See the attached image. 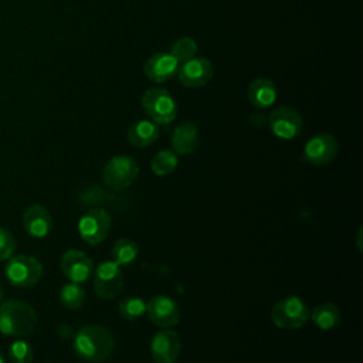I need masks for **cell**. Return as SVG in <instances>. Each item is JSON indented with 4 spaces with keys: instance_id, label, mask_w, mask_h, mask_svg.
<instances>
[{
    "instance_id": "cell-1",
    "label": "cell",
    "mask_w": 363,
    "mask_h": 363,
    "mask_svg": "<svg viewBox=\"0 0 363 363\" xmlns=\"http://www.w3.org/2000/svg\"><path fill=\"white\" fill-rule=\"evenodd\" d=\"M74 352L78 357L86 362L106 360L115 347V339L112 333L95 323L84 325L74 336Z\"/></svg>"
},
{
    "instance_id": "cell-2",
    "label": "cell",
    "mask_w": 363,
    "mask_h": 363,
    "mask_svg": "<svg viewBox=\"0 0 363 363\" xmlns=\"http://www.w3.org/2000/svg\"><path fill=\"white\" fill-rule=\"evenodd\" d=\"M37 323V313L31 305L10 299L0 303V332L7 336H26Z\"/></svg>"
},
{
    "instance_id": "cell-3",
    "label": "cell",
    "mask_w": 363,
    "mask_h": 363,
    "mask_svg": "<svg viewBox=\"0 0 363 363\" xmlns=\"http://www.w3.org/2000/svg\"><path fill=\"white\" fill-rule=\"evenodd\" d=\"M142 106L150 121L156 125H169L177 116L176 102L163 88L146 89L142 95Z\"/></svg>"
},
{
    "instance_id": "cell-4",
    "label": "cell",
    "mask_w": 363,
    "mask_h": 363,
    "mask_svg": "<svg viewBox=\"0 0 363 363\" xmlns=\"http://www.w3.org/2000/svg\"><path fill=\"white\" fill-rule=\"evenodd\" d=\"M4 274L13 286L30 288L41 279L43 265L31 255H14L9 258Z\"/></svg>"
},
{
    "instance_id": "cell-5",
    "label": "cell",
    "mask_w": 363,
    "mask_h": 363,
    "mask_svg": "<svg viewBox=\"0 0 363 363\" xmlns=\"http://www.w3.org/2000/svg\"><path fill=\"white\" fill-rule=\"evenodd\" d=\"M139 174L138 162L126 155H118L108 160L102 170L105 184L113 190L129 187Z\"/></svg>"
},
{
    "instance_id": "cell-6",
    "label": "cell",
    "mask_w": 363,
    "mask_h": 363,
    "mask_svg": "<svg viewBox=\"0 0 363 363\" xmlns=\"http://www.w3.org/2000/svg\"><path fill=\"white\" fill-rule=\"evenodd\" d=\"M309 308L298 296H288L278 301L271 311L272 322L282 329H296L306 323Z\"/></svg>"
},
{
    "instance_id": "cell-7",
    "label": "cell",
    "mask_w": 363,
    "mask_h": 363,
    "mask_svg": "<svg viewBox=\"0 0 363 363\" xmlns=\"http://www.w3.org/2000/svg\"><path fill=\"white\" fill-rule=\"evenodd\" d=\"M271 132L284 140L295 139L303 129V119L301 113L291 106H278L267 118Z\"/></svg>"
},
{
    "instance_id": "cell-8",
    "label": "cell",
    "mask_w": 363,
    "mask_h": 363,
    "mask_svg": "<svg viewBox=\"0 0 363 363\" xmlns=\"http://www.w3.org/2000/svg\"><path fill=\"white\" fill-rule=\"evenodd\" d=\"M123 288V275L121 267L115 261L101 262L94 275L95 294L102 299H112L121 294Z\"/></svg>"
},
{
    "instance_id": "cell-9",
    "label": "cell",
    "mask_w": 363,
    "mask_h": 363,
    "mask_svg": "<svg viewBox=\"0 0 363 363\" xmlns=\"http://www.w3.org/2000/svg\"><path fill=\"white\" fill-rule=\"evenodd\" d=\"M111 230V217L102 208L88 210L78 223V231L84 241L91 245L102 242Z\"/></svg>"
},
{
    "instance_id": "cell-10",
    "label": "cell",
    "mask_w": 363,
    "mask_h": 363,
    "mask_svg": "<svg viewBox=\"0 0 363 363\" xmlns=\"http://www.w3.org/2000/svg\"><path fill=\"white\" fill-rule=\"evenodd\" d=\"M339 152V142L330 133L313 135L303 146V159L313 166L329 164Z\"/></svg>"
},
{
    "instance_id": "cell-11",
    "label": "cell",
    "mask_w": 363,
    "mask_h": 363,
    "mask_svg": "<svg viewBox=\"0 0 363 363\" xmlns=\"http://www.w3.org/2000/svg\"><path fill=\"white\" fill-rule=\"evenodd\" d=\"M214 75L213 64L206 57H194L183 62L177 69L179 82L187 88H200L210 82Z\"/></svg>"
},
{
    "instance_id": "cell-12",
    "label": "cell",
    "mask_w": 363,
    "mask_h": 363,
    "mask_svg": "<svg viewBox=\"0 0 363 363\" xmlns=\"http://www.w3.org/2000/svg\"><path fill=\"white\" fill-rule=\"evenodd\" d=\"M146 313L149 320L163 329L176 326L180 319V311L177 303L169 296H153L146 303Z\"/></svg>"
},
{
    "instance_id": "cell-13",
    "label": "cell",
    "mask_w": 363,
    "mask_h": 363,
    "mask_svg": "<svg viewBox=\"0 0 363 363\" xmlns=\"http://www.w3.org/2000/svg\"><path fill=\"white\" fill-rule=\"evenodd\" d=\"M180 350V336L170 329L156 333L150 343V354L156 363H174Z\"/></svg>"
},
{
    "instance_id": "cell-14",
    "label": "cell",
    "mask_w": 363,
    "mask_h": 363,
    "mask_svg": "<svg viewBox=\"0 0 363 363\" xmlns=\"http://www.w3.org/2000/svg\"><path fill=\"white\" fill-rule=\"evenodd\" d=\"M61 269L64 275L75 284L88 281L92 274V259L81 250H68L61 257Z\"/></svg>"
},
{
    "instance_id": "cell-15",
    "label": "cell",
    "mask_w": 363,
    "mask_h": 363,
    "mask_svg": "<svg viewBox=\"0 0 363 363\" xmlns=\"http://www.w3.org/2000/svg\"><path fill=\"white\" fill-rule=\"evenodd\" d=\"M23 227L31 237L43 238L52 228V217L44 206L31 204L23 214Z\"/></svg>"
},
{
    "instance_id": "cell-16",
    "label": "cell",
    "mask_w": 363,
    "mask_h": 363,
    "mask_svg": "<svg viewBox=\"0 0 363 363\" xmlns=\"http://www.w3.org/2000/svg\"><path fill=\"white\" fill-rule=\"evenodd\" d=\"M179 69V62L169 52H156L153 54L143 67L145 75L152 82H164L172 78Z\"/></svg>"
},
{
    "instance_id": "cell-17",
    "label": "cell",
    "mask_w": 363,
    "mask_h": 363,
    "mask_svg": "<svg viewBox=\"0 0 363 363\" xmlns=\"http://www.w3.org/2000/svg\"><path fill=\"white\" fill-rule=\"evenodd\" d=\"M172 147L176 155H190L199 145V129L191 122L177 125L170 136Z\"/></svg>"
},
{
    "instance_id": "cell-18",
    "label": "cell",
    "mask_w": 363,
    "mask_h": 363,
    "mask_svg": "<svg viewBox=\"0 0 363 363\" xmlns=\"http://www.w3.org/2000/svg\"><path fill=\"white\" fill-rule=\"evenodd\" d=\"M248 101L257 108H268L277 101V86L271 79L255 78L248 85Z\"/></svg>"
},
{
    "instance_id": "cell-19",
    "label": "cell",
    "mask_w": 363,
    "mask_h": 363,
    "mask_svg": "<svg viewBox=\"0 0 363 363\" xmlns=\"http://www.w3.org/2000/svg\"><path fill=\"white\" fill-rule=\"evenodd\" d=\"M128 140L132 146L146 147L150 146L159 138V126L152 121H138L128 128Z\"/></svg>"
},
{
    "instance_id": "cell-20",
    "label": "cell",
    "mask_w": 363,
    "mask_h": 363,
    "mask_svg": "<svg viewBox=\"0 0 363 363\" xmlns=\"http://www.w3.org/2000/svg\"><path fill=\"white\" fill-rule=\"evenodd\" d=\"M312 316L313 323L323 329V330H329L336 328L340 323V311L337 309V306L335 303L326 302V303H320L318 306H315L312 309V312H309Z\"/></svg>"
},
{
    "instance_id": "cell-21",
    "label": "cell",
    "mask_w": 363,
    "mask_h": 363,
    "mask_svg": "<svg viewBox=\"0 0 363 363\" xmlns=\"http://www.w3.org/2000/svg\"><path fill=\"white\" fill-rule=\"evenodd\" d=\"M138 254H139V248L136 242L130 238L118 240L112 248L113 259L119 267H128L132 262H135L138 258Z\"/></svg>"
},
{
    "instance_id": "cell-22",
    "label": "cell",
    "mask_w": 363,
    "mask_h": 363,
    "mask_svg": "<svg viewBox=\"0 0 363 363\" xmlns=\"http://www.w3.org/2000/svg\"><path fill=\"white\" fill-rule=\"evenodd\" d=\"M177 163H179L177 155L170 149H163L153 156L150 167L156 176L163 177V176L170 174L176 169Z\"/></svg>"
},
{
    "instance_id": "cell-23",
    "label": "cell",
    "mask_w": 363,
    "mask_h": 363,
    "mask_svg": "<svg viewBox=\"0 0 363 363\" xmlns=\"http://www.w3.org/2000/svg\"><path fill=\"white\" fill-rule=\"evenodd\" d=\"M60 299L62 302V305L68 309H78L84 305L85 301V291L79 286V284L71 282V284H65L61 288L60 292Z\"/></svg>"
},
{
    "instance_id": "cell-24",
    "label": "cell",
    "mask_w": 363,
    "mask_h": 363,
    "mask_svg": "<svg viewBox=\"0 0 363 363\" xmlns=\"http://www.w3.org/2000/svg\"><path fill=\"white\" fill-rule=\"evenodd\" d=\"M170 54L179 64H183L197 54V43L190 37H183L176 40L170 47Z\"/></svg>"
},
{
    "instance_id": "cell-25",
    "label": "cell",
    "mask_w": 363,
    "mask_h": 363,
    "mask_svg": "<svg viewBox=\"0 0 363 363\" xmlns=\"http://www.w3.org/2000/svg\"><path fill=\"white\" fill-rule=\"evenodd\" d=\"M119 313L128 320L139 319L146 313V302L138 296H128L119 302Z\"/></svg>"
},
{
    "instance_id": "cell-26",
    "label": "cell",
    "mask_w": 363,
    "mask_h": 363,
    "mask_svg": "<svg viewBox=\"0 0 363 363\" xmlns=\"http://www.w3.org/2000/svg\"><path fill=\"white\" fill-rule=\"evenodd\" d=\"M7 356L13 363H31L34 357V352L28 342L23 339H17L10 345L7 350Z\"/></svg>"
},
{
    "instance_id": "cell-27",
    "label": "cell",
    "mask_w": 363,
    "mask_h": 363,
    "mask_svg": "<svg viewBox=\"0 0 363 363\" xmlns=\"http://www.w3.org/2000/svg\"><path fill=\"white\" fill-rule=\"evenodd\" d=\"M17 242L10 230L0 227V259H9L14 255Z\"/></svg>"
},
{
    "instance_id": "cell-28",
    "label": "cell",
    "mask_w": 363,
    "mask_h": 363,
    "mask_svg": "<svg viewBox=\"0 0 363 363\" xmlns=\"http://www.w3.org/2000/svg\"><path fill=\"white\" fill-rule=\"evenodd\" d=\"M250 122L254 125V126H262L264 123H267V118L261 113H254L250 116Z\"/></svg>"
},
{
    "instance_id": "cell-29",
    "label": "cell",
    "mask_w": 363,
    "mask_h": 363,
    "mask_svg": "<svg viewBox=\"0 0 363 363\" xmlns=\"http://www.w3.org/2000/svg\"><path fill=\"white\" fill-rule=\"evenodd\" d=\"M0 363H6V356L1 350H0Z\"/></svg>"
},
{
    "instance_id": "cell-30",
    "label": "cell",
    "mask_w": 363,
    "mask_h": 363,
    "mask_svg": "<svg viewBox=\"0 0 363 363\" xmlns=\"http://www.w3.org/2000/svg\"><path fill=\"white\" fill-rule=\"evenodd\" d=\"M3 299V288H1V284H0V302Z\"/></svg>"
}]
</instances>
